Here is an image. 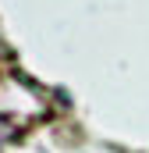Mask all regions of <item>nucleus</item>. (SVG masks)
<instances>
[]
</instances>
